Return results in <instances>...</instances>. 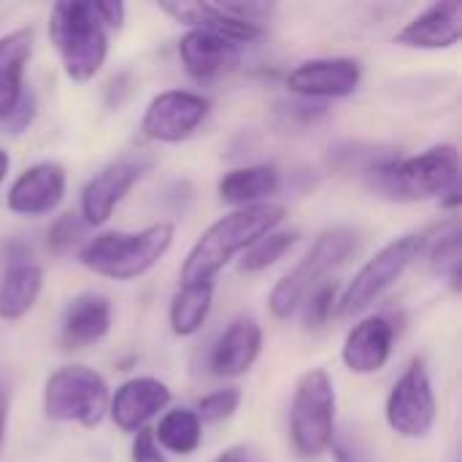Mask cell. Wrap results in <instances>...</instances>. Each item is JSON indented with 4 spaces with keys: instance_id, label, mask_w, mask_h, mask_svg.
Listing matches in <instances>:
<instances>
[{
    "instance_id": "6da1fadb",
    "label": "cell",
    "mask_w": 462,
    "mask_h": 462,
    "mask_svg": "<svg viewBox=\"0 0 462 462\" xmlns=\"http://www.w3.org/2000/svg\"><path fill=\"white\" fill-rule=\"evenodd\" d=\"M284 217L287 208L271 200L225 214L208 230H203V236L187 252V260L179 273L181 284H211L222 273V268H227L238 254H244L257 238L268 236L271 230H279Z\"/></svg>"
},
{
    "instance_id": "7a4b0ae2",
    "label": "cell",
    "mask_w": 462,
    "mask_h": 462,
    "mask_svg": "<svg viewBox=\"0 0 462 462\" xmlns=\"http://www.w3.org/2000/svg\"><path fill=\"white\" fill-rule=\"evenodd\" d=\"M374 192L401 203L433 200L460 187V154L452 143L430 146L414 157H393L365 173Z\"/></svg>"
},
{
    "instance_id": "3957f363",
    "label": "cell",
    "mask_w": 462,
    "mask_h": 462,
    "mask_svg": "<svg viewBox=\"0 0 462 462\" xmlns=\"http://www.w3.org/2000/svg\"><path fill=\"white\" fill-rule=\"evenodd\" d=\"M176 227L171 222H154L135 233L108 230L89 238L79 249V263L95 276L111 282H133L149 273L173 246Z\"/></svg>"
},
{
    "instance_id": "277c9868",
    "label": "cell",
    "mask_w": 462,
    "mask_h": 462,
    "mask_svg": "<svg viewBox=\"0 0 462 462\" xmlns=\"http://www.w3.org/2000/svg\"><path fill=\"white\" fill-rule=\"evenodd\" d=\"M49 38L70 81H92L108 57V32L92 0H62L49 11Z\"/></svg>"
},
{
    "instance_id": "5b68a950",
    "label": "cell",
    "mask_w": 462,
    "mask_h": 462,
    "mask_svg": "<svg viewBox=\"0 0 462 462\" xmlns=\"http://www.w3.org/2000/svg\"><path fill=\"white\" fill-rule=\"evenodd\" d=\"M336 382L328 368L306 371L290 401V441L295 452L314 460L336 444Z\"/></svg>"
},
{
    "instance_id": "8992f818",
    "label": "cell",
    "mask_w": 462,
    "mask_h": 462,
    "mask_svg": "<svg viewBox=\"0 0 462 462\" xmlns=\"http://www.w3.org/2000/svg\"><path fill=\"white\" fill-rule=\"evenodd\" d=\"M355 249H357L355 227L336 225V227H328L325 233H319L314 246L271 290V298H268L271 314L276 319H290L300 309L303 298L325 279V273L333 271L336 265H341Z\"/></svg>"
},
{
    "instance_id": "52a82bcc",
    "label": "cell",
    "mask_w": 462,
    "mask_h": 462,
    "mask_svg": "<svg viewBox=\"0 0 462 462\" xmlns=\"http://www.w3.org/2000/svg\"><path fill=\"white\" fill-rule=\"evenodd\" d=\"M111 390L106 379L87 365H65L49 374L43 384V414L54 422L97 428L108 417Z\"/></svg>"
},
{
    "instance_id": "ba28073f",
    "label": "cell",
    "mask_w": 462,
    "mask_h": 462,
    "mask_svg": "<svg viewBox=\"0 0 462 462\" xmlns=\"http://www.w3.org/2000/svg\"><path fill=\"white\" fill-rule=\"evenodd\" d=\"M425 236L422 233H406L382 246L346 284V290L338 298V314L341 317H357L368 311L422 254Z\"/></svg>"
},
{
    "instance_id": "9c48e42d",
    "label": "cell",
    "mask_w": 462,
    "mask_h": 462,
    "mask_svg": "<svg viewBox=\"0 0 462 462\" xmlns=\"http://www.w3.org/2000/svg\"><path fill=\"white\" fill-rule=\"evenodd\" d=\"M436 414H439V403H436L430 371L425 360L417 357L393 384L384 403V420L395 436L417 441L430 436L436 425Z\"/></svg>"
},
{
    "instance_id": "30bf717a",
    "label": "cell",
    "mask_w": 462,
    "mask_h": 462,
    "mask_svg": "<svg viewBox=\"0 0 462 462\" xmlns=\"http://www.w3.org/2000/svg\"><path fill=\"white\" fill-rule=\"evenodd\" d=\"M208 111V97L189 89H165L149 100L141 119V130L149 141L181 143L206 122Z\"/></svg>"
},
{
    "instance_id": "8fae6325",
    "label": "cell",
    "mask_w": 462,
    "mask_h": 462,
    "mask_svg": "<svg viewBox=\"0 0 462 462\" xmlns=\"http://www.w3.org/2000/svg\"><path fill=\"white\" fill-rule=\"evenodd\" d=\"M363 81V65L352 57H317L306 60L287 76V89L303 100L349 97Z\"/></svg>"
},
{
    "instance_id": "7c38bea8",
    "label": "cell",
    "mask_w": 462,
    "mask_h": 462,
    "mask_svg": "<svg viewBox=\"0 0 462 462\" xmlns=\"http://www.w3.org/2000/svg\"><path fill=\"white\" fill-rule=\"evenodd\" d=\"M143 165L135 160H119L95 173L79 195V217L87 227H100L111 219L114 208L127 198V192L141 181Z\"/></svg>"
},
{
    "instance_id": "4fadbf2b",
    "label": "cell",
    "mask_w": 462,
    "mask_h": 462,
    "mask_svg": "<svg viewBox=\"0 0 462 462\" xmlns=\"http://www.w3.org/2000/svg\"><path fill=\"white\" fill-rule=\"evenodd\" d=\"M263 355V328L252 317L233 319L211 344L206 368L217 379H238L254 368Z\"/></svg>"
},
{
    "instance_id": "5bb4252c",
    "label": "cell",
    "mask_w": 462,
    "mask_h": 462,
    "mask_svg": "<svg viewBox=\"0 0 462 462\" xmlns=\"http://www.w3.org/2000/svg\"><path fill=\"white\" fill-rule=\"evenodd\" d=\"M65 187L68 179L60 162H35L14 179L5 206L16 217H43L62 203Z\"/></svg>"
},
{
    "instance_id": "9a60e30c",
    "label": "cell",
    "mask_w": 462,
    "mask_h": 462,
    "mask_svg": "<svg viewBox=\"0 0 462 462\" xmlns=\"http://www.w3.org/2000/svg\"><path fill=\"white\" fill-rule=\"evenodd\" d=\"M171 406V390L165 382L154 376H135L127 379L108 403V417L122 433H138L141 428H149L160 411Z\"/></svg>"
},
{
    "instance_id": "2e32d148",
    "label": "cell",
    "mask_w": 462,
    "mask_h": 462,
    "mask_svg": "<svg viewBox=\"0 0 462 462\" xmlns=\"http://www.w3.org/2000/svg\"><path fill=\"white\" fill-rule=\"evenodd\" d=\"M462 38V3L444 0L433 3L425 11H420L414 19H409L398 32L395 43L406 49H428L441 51L457 46Z\"/></svg>"
},
{
    "instance_id": "e0dca14e",
    "label": "cell",
    "mask_w": 462,
    "mask_h": 462,
    "mask_svg": "<svg viewBox=\"0 0 462 462\" xmlns=\"http://www.w3.org/2000/svg\"><path fill=\"white\" fill-rule=\"evenodd\" d=\"M393 344H395L393 322L379 314L365 317L346 333L344 346H341V360L352 374L371 376V374H379L390 363Z\"/></svg>"
},
{
    "instance_id": "ac0fdd59",
    "label": "cell",
    "mask_w": 462,
    "mask_h": 462,
    "mask_svg": "<svg viewBox=\"0 0 462 462\" xmlns=\"http://www.w3.org/2000/svg\"><path fill=\"white\" fill-rule=\"evenodd\" d=\"M114 309L111 300L100 292H81L68 300L60 319V344L62 349H87L103 341L111 330Z\"/></svg>"
},
{
    "instance_id": "d6986e66",
    "label": "cell",
    "mask_w": 462,
    "mask_h": 462,
    "mask_svg": "<svg viewBox=\"0 0 462 462\" xmlns=\"http://www.w3.org/2000/svg\"><path fill=\"white\" fill-rule=\"evenodd\" d=\"M179 57L192 79L211 81L241 62V46L208 30H187L179 41Z\"/></svg>"
},
{
    "instance_id": "ffe728a7",
    "label": "cell",
    "mask_w": 462,
    "mask_h": 462,
    "mask_svg": "<svg viewBox=\"0 0 462 462\" xmlns=\"http://www.w3.org/2000/svg\"><path fill=\"white\" fill-rule=\"evenodd\" d=\"M32 54V27L0 35V122L11 116L24 95V65Z\"/></svg>"
},
{
    "instance_id": "44dd1931",
    "label": "cell",
    "mask_w": 462,
    "mask_h": 462,
    "mask_svg": "<svg viewBox=\"0 0 462 462\" xmlns=\"http://www.w3.org/2000/svg\"><path fill=\"white\" fill-rule=\"evenodd\" d=\"M279 187H282V173L273 165H246V168L227 171L219 179L217 192L225 203L236 208H246V206L268 203V198L276 195Z\"/></svg>"
},
{
    "instance_id": "7402d4cb",
    "label": "cell",
    "mask_w": 462,
    "mask_h": 462,
    "mask_svg": "<svg viewBox=\"0 0 462 462\" xmlns=\"http://www.w3.org/2000/svg\"><path fill=\"white\" fill-rule=\"evenodd\" d=\"M43 292V268L35 263H14L0 276V319L16 322L32 311Z\"/></svg>"
},
{
    "instance_id": "603a6c76",
    "label": "cell",
    "mask_w": 462,
    "mask_h": 462,
    "mask_svg": "<svg viewBox=\"0 0 462 462\" xmlns=\"http://www.w3.org/2000/svg\"><path fill=\"white\" fill-rule=\"evenodd\" d=\"M211 303H214V282L211 284H181L168 309V325H171L173 336H179V338L195 336L206 325V319L211 314Z\"/></svg>"
},
{
    "instance_id": "cb8c5ba5",
    "label": "cell",
    "mask_w": 462,
    "mask_h": 462,
    "mask_svg": "<svg viewBox=\"0 0 462 462\" xmlns=\"http://www.w3.org/2000/svg\"><path fill=\"white\" fill-rule=\"evenodd\" d=\"M152 430L160 449L179 457H189L203 444V422L198 420L195 409H171L160 417L157 428Z\"/></svg>"
},
{
    "instance_id": "d4e9b609",
    "label": "cell",
    "mask_w": 462,
    "mask_h": 462,
    "mask_svg": "<svg viewBox=\"0 0 462 462\" xmlns=\"http://www.w3.org/2000/svg\"><path fill=\"white\" fill-rule=\"evenodd\" d=\"M300 233L298 230H271L268 236L257 238L244 254H241V271L244 273H260L271 265H276L295 244Z\"/></svg>"
},
{
    "instance_id": "484cf974",
    "label": "cell",
    "mask_w": 462,
    "mask_h": 462,
    "mask_svg": "<svg viewBox=\"0 0 462 462\" xmlns=\"http://www.w3.org/2000/svg\"><path fill=\"white\" fill-rule=\"evenodd\" d=\"M430 268H433V273H436V276L447 279V282H449V287H452L455 292H460L462 230L457 222H455L452 227H447V230L436 238V244H433V249H430Z\"/></svg>"
},
{
    "instance_id": "4316f807",
    "label": "cell",
    "mask_w": 462,
    "mask_h": 462,
    "mask_svg": "<svg viewBox=\"0 0 462 462\" xmlns=\"http://www.w3.org/2000/svg\"><path fill=\"white\" fill-rule=\"evenodd\" d=\"M338 284L336 282H319L306 298H303V328L319 330L330 322V317L338 311Z\"/></svg>"
},
{
    "instance_id": "83f0119b",
    "label": "cell",
    "mask_w": 462,
    "mask_h": 462,
    "mask_svg": "<svg viewBox=\"0 0 462 462\" xmlns=\"http://www.w3.org/2000/svg\"><path fill=\"white\" fill-rule=\"evenodd\" d=\"M87 222L79 217V211H65V214H60L51 225H49V230H46V246L54 252V254H65V252H70L84 236H87Z\"/></svg>"
},
{
    "instance_id": "f1b7e54d",
    "label": "cell",
    "mask_w": 462,
    "mask_h": 462,
    "mask_svg": "<svg viewBox=\"0 0 462 462\" xmlns=\"http://www.w3.org/2000/svg\"><path fill=\"white\" fill-rule=\"evenodd\" d=\"M241 406V390L238 387H222V390H214L208 395H203L198 401V420L203 425H217V422H225L230 420Z\"/></svg>"
},
{
    "instance_id": "f546056e",
    "label": "cell",
    "mask_w": 462,
    "mask_h": 462,
    "mask_svg": "<svg viewBox=\"0 0 462 462\" xmlns=\"http://www.w3.org/2000/svg\"><path fill=\"white\" fill-rule=\"evenodd\" d=\"M130 460L133 462H168L165 452L160 449L154 430L152 428H141L138 433H133V444H130Z\"/></svg>"
},
{
    "instance_id": "4dcf8cb0",
    "label": "cell",
    "mask_w": 462,
    "mask_h": 462,
    "mask_svg": "<svg viewBox=\"0 0 462 462\" xmlns=\"http://www.w3.org/2000/svg\"><path fill=\"white\" fill-rule=\"evenodd\" d=\"M32 119H35V97L30 92H24L22 100L16 103V108L11 111V116L3 125L8 127V133H22V130H27L32 125Z\"/></svg>"
},
{
    "instance_id": "1f68e13d",
    "label": "cell",
    "mask_w": 462,
    "mask_h": 462,
    "mask_svg": "<svg viewBox=\"0 0 462 462\" xmlns=\"http://www.w3.org/2000/svg\"><path fill=\"white\" fill-rule=\"evenodd\" d=\"M92 8L97 14V19L103 22V27H111V30H122L125 24V3L119 0H92Z\"/></svg>"
},
{
    "instance_id": "d6a6232c",
    "label": "cell",
    "mask_w": 462,
    "mask_h": 462,
    "mask_svg": "<svg viewBox=\"0 0 462 462\" xmlns=\"http://www.w3.org/2000/svg\"><path fill=\"white\" fill-rule=\"evenodd\" d=\"M8 414H11V387H8L5 376L0 374V449L5 444V433H8Z\"/></svg>"
},
{
    "instance_id": "836d02e7",
    "label": "cell",
    "mask_w": 462,
    "mask_h": 462,
    "mask_svg": "<svg viewBox=\"0 0 462 462\" xmlns=\"http://www.w3.org/2000/svg\"><path fill=\"white\" fill-rule=\"evenodd\" d=\"M330 449H333V460L336 462H363L360 460V455H357L349 444H344V441H336Z\"/></svg>"
},
{
    "instance_id": "e575fe53",
    "label": "cell",
    "mask_w": 462,
    "mask_h": 462,
    "mask_svg": "<svg viewBox=\"0 0 462 462\" xmlns=\"http://www.w3.org/2000/svg\"><path fill=\"white\" fill-rule=\"evenodd\" d=\"M214 462H252V457H249V452L244 447H230V449H225Z\"/></svg>"
},
{
    "instance_id": "d590c367",
    "label": "cell",
    "mask_w": 462,
    "mask_h": 462,
    "mask_svg": "<svg viewBox=\"0 0 462 462\" xmlns=\"http://www.w3.org/2000/svg\"><path fill=\"white\" fill-rule=\"evenodd\" d=\"M8 168H11V157H8V152L0 149V184H3V179L8 176Z\"/></svg>"
}]
</instances>
